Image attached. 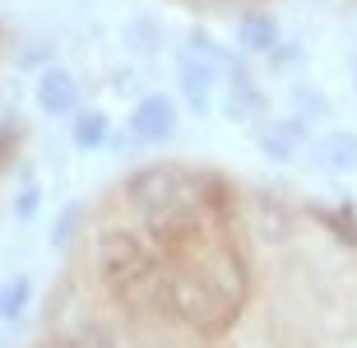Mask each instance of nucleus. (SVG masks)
<instances>
[{
    "instance_id": "f257e3e1",
    "label": "nucleus",
    "mask_w": 357,
    "mask_h": 348,
    "mask_svg": "<svg viewBox=\"0 0 357 348\" xmlns=\"http://www.w3.org/2000/svg\"><path fill=\"white\" fill-rule=\"evenodd\" d=\"M38 107L52 112V116H66V112L79 107V84L70 80V70H42L38 80Z\"/></svg>"
},
{
    "instance_id": "f03ea898",
    "label": "nucleus",
    "mask_w": 357,
    "mask_h": 348,
    "mask_svg": "<svg viewBox=\"0 0 357 348\" xmlns=\"http://www.w3.org/2000/svg\"><path fill=\"white\" fill-rule=\"evenodd\" d=\"M172 126H176V112H172V103H167L162 93L144 98V103L135 107V116H130V130L139 135V139H167Z\"/></svg>"
},
{
    "instance_id": "7ed1b4c3",
    "label": "nucleus",
    "mask_w": 357,
    "mask_h": 348,
    "mask_svg": "<svg viewBox=\"0 0 357 348\" xmlns=\"http://www.w3.org/2000/svg\"><path fill=\"white\" fill-rule=\"evenodd\" d=\"M181 93L190 98V107L204 112L209 107V93H213V70L204 61H185L181 66Z\"/></svg>"
},
{
    "instance_id": "20e7f679",
    "label": "nucleus",
    "mask_w": 357,
    "mask_h": 348,
    "mask_svg": "<svg viewBox=\"0 0 357 348\" xmlns=\"http://www.w3.org/2000/svg\"><path fill=\"white\" fill-rule=\"evenodd\" d=\"M28 302H33V283L19 274V279H10L5 288H0V321L14 325V321H19V316L28 311Z\"/></svg>"
},
{
    "instance_id": "39448f33",
    "label": "nucleus",
    "mask_w": 357,
    "mask_h": 348,
    "mask_svg": "<svg viewBox=\"0 0 357 348\" xmlns=\"http://www.w3.org/2000/svg\"><path fill=\"white\" fill-rule=\"evenodd\" d=\"M241 42L251 52H269V47H278V24L269 14H246L241 19Z\"/></svg>"
},
{
    "instance_id": "423d86ee",
    "label": "nucleus",
    "mask_w": 357,
    "mask_h": 348,
    "mask_svg": "<svg viewBox=\"0 0 357 348\" xmlns=\"http://www.w3.org/2000/svg\"><path fill=\"white\" fill-rule=\"evenodd\" d=\"M107 139V116L102 112H89V116L75 121V144L79 149H98Z\"/></svg>"
},
{
    "instance_id": "0eeeda50",
    "label": "nucleus",
    "mask_w": 357,
    "mask_h": 348,
    "mask_svg": "<svg viewBox=\"0 0 357 348\" xmlns=\"http://www.w3.org/2000/svg\"><path fill=\"white\" fill-rule=\"evenodd\" d=\"M260 144H265L269 158H292V130L288 126H269V130H260Z\"/></svg>"
},
{
    "instance_id": "6e6552de",
    "label": "nucleus",
    "mask_w": 357,
    "mask_h": 348,
    "mask_svg": "<svg viewBox=\"0 0 357 348\" xmlns=\"http://www.w3.org/2000/svg\"><path fill=\"white\" fill-rule=\"evenodd\" d=\"M320 153H325V162H334V167H348V162L357 158L353 139H344V135H334V139H325V144H320Z\"/></svg>"
},
{
    "instance_id": "1a4fd4ad",
    "label": "nucleus",
    "mask_w": 357,
    "mask_h": 348,
    "mask_svg": "<svg viewBox=\"0 0 357 348\" xmlns=\"http://www.w3.org/2000/svg\"><path fill=\"white\" fill-rule=\"evenodd\" d=\"M14 214H19V223H28V218L38 214V186H24L14 195Z\"/></svg>"
},
{
    "instance_id": "9d476101",
    "label": "nucleus",
    "mask_w": 357,
    "mask_h": 348,
    "mask_svg": "<svg viewBox=\"0 0 357 348\" xmlns=\"http://www.w3.org/2000/svg\"><path fill=\"white\" fill-rule=\"evenodd\" d=\"M33 348H70V344H66V335H47V339H38Z\"/></svg>"
}]
</instances>
